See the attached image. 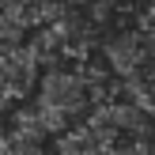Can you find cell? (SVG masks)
<instances>
[{"mask_svg": "<svg viewBox=\"0 0 155 155\" xmlns=\"http://www.w3.org/2000/svg\"><path fill=\"white\" fill-rule=\"evenodd\" d=\"M110 95H117V83L98 57H68V61H49L38 68L34 87L19 106L57 140V136L72 133Z\"/></svg>", "mask_w": 155, "mask_h": 155, "instance_id": "cell-1", "label": "cell"}, {"mask_svg": "<svg viewBox=\"0 0 155 155\" xmlns=\"http://www.w3.org/2000/svg\"><path fill=\"white\" fill-rule=\"evenodd\" d=\"M57 155H151V106L110 95L72 133L57 136Z\"/></svg>", "mask_w": 155, "mask_h": 155, "instance_id": "cell-2", "label": "cell"}]
</instances>
